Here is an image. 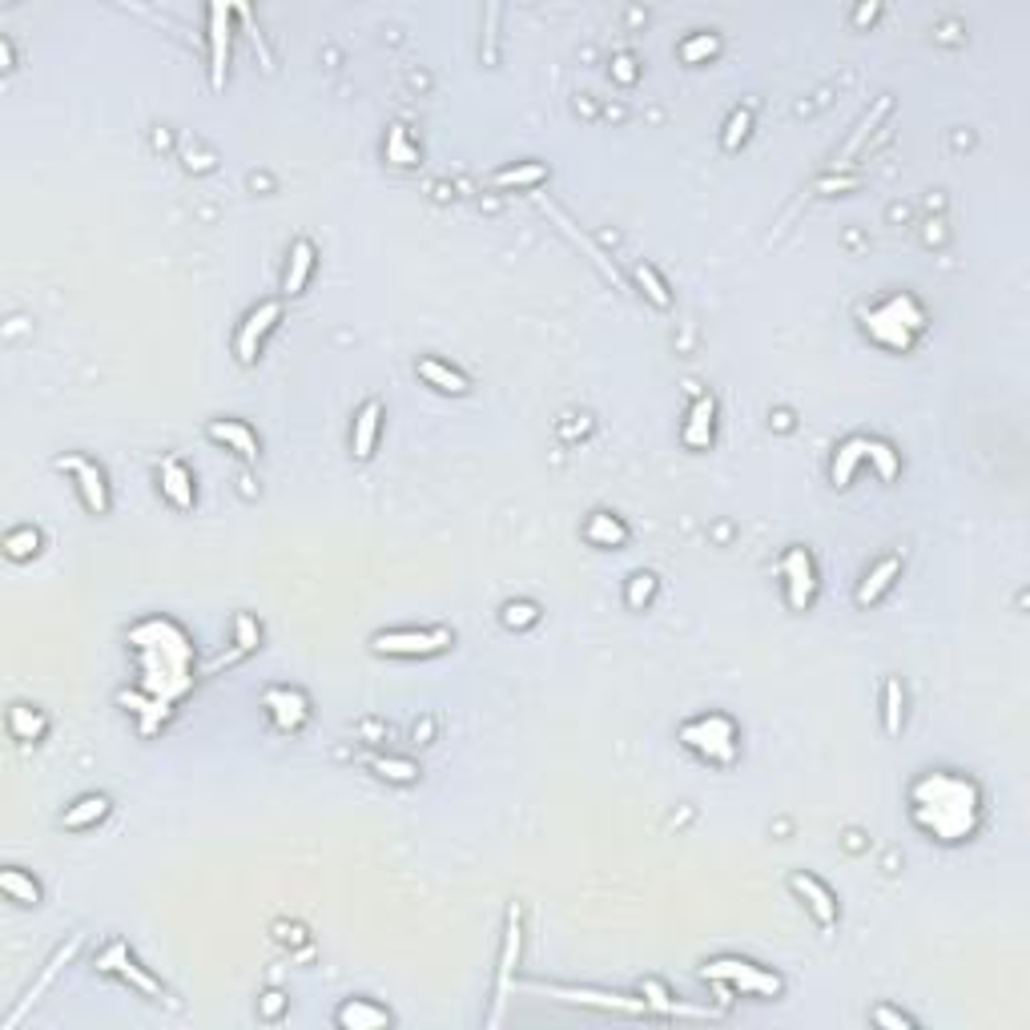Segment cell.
Here are the masks:
<instances>
[{
    "instance_id": "1",
    "label": "cell",
    "mask_w": 1030,
    "mask_h": 1030,
    "mask_svg": "<svg viewBox=\"0 0 1030 1030\" xmlns=\"http://www.w3.org/2000/svg\"><path fill=\"white\" fill-rule=\"evenodd\" d=\"M909 817L930 841H970L982 825V789L962 773L930 769L909 785Z\"/></svg>"
},
{
    "instance_id": "2",
    "label": "cell",
    "mask_w": 1030,
    "mask_h": 1030,
    "mask_svg": "<svg viewBox=\"0 0 1030 1030\" xmlns=\"http://www.w3.org/2000/svg\"><path fill=\"white\" fill-rule=\"evenodd\" d=\"M861 327L885 351H909L914 339L926 330V310L914 294H890V298L861 310Z\"/></svg>"
},
{
    "instance_id": "3",
    "label": "cell",
    "mask_w": 1030,
    "mask_h": 1030,
    "mask_svg": "<svg viewBox=\"0 0 1030 1030\" xmlns=\"http://www.w3.org/2000/svg\"><path fill=\"white\" fill-rule=\"evenodd\" d=\"M520 958H523V902H508V909H503V938H499V958H496V986H491V1010H487V1030L503 1027L511 991H516V974H520Z\"/></svg>"
},
{
    "instance_id": "4",
    "label": "cell",
    "mask_w": 1030,
    "mask_h": 1030,
    "mask_svg": "<svg viewBox=\"0 0 1030 1030\" xmlns=\"http://www.w3.org/2000/svg\"><path fill=\"white\" fill-rule=\"evenodd\" d=\"M680 745L689 752H697L701 761L709 765H733L740 757V728L733 716L725 713H704V716H692V721H684L680 725Z\"/></svg>"
},
{
    "instance_id": "5",
    "label": "cell",
    "mask_w": 1030,
    "mask_h": 1030,
    "mask_svg": "<svg viewBox=\"0 0 1030 1030\" xmlns=\"http://www.w3.org/2000/svg\"><path fill=\"white\" fill-rule=\"evenodd\" d=\"M701 978L725 986V994H752V998H781V994H785V978H781L777 970L761 966V962H749V958H737V954L704 962Z\"/></svg>"
},
{
    "instance_id": "6",
    "label": "cell",
    "mask_w": 1030,
    "mask_h": 1030,
    "mask_svg": "<svg viewBox=\"0 0 1030 1030\" xmlns=\"http://www.w3.org/2000/svg\"><path fill=\"white\" fill-rule=\"evenodd\" d=\"M451 648H455V632L448 624H435V629H383L371 636V653L403 656V660H427V656H443Z\"/></svg>"
},
{
    "instance_id": "7",
    "label": "cell",
    "mask_w": 1030,
    "mask_h": 1030,
    "mask_svg": "<svg viewBox=\"0 0 1030 1030\" xmlns=\"http://www.w3.org/2000/svg\"><path fill=\"white\" fill-rule=\"evenodd\" d=\"M535 994H547V998H559L568 1006H588V1010H604V1015H629V1018H644L648 1006L636 994H620V991H600V986H559V982H532Z\"/></svg>"
},
{
    "instance_id": "8",
    "label": "cell",
    "mask_w": 1030,
    "mask_h": 1030,
    "mask_svg": "<svg viewBox=\"0 0 1030 1030\" xmlns=\"http://www.w3.org/2000/svg\"><path fill=\"white\" fill-rule=\"evenodd\" d=\"M781 580H785V604L789 612H810L822 592V576H817V559L805 544H789L781 556Z\"/></svg>"
},
{
    "instance_id": "9",
    "label": "cell",
    "mask_w": 1030,
    "mask_h": 1030,
    "mask_svg": "<svg viewBox=\"0 0 1030 1030\" xmlns=\"http://www.w3.org/2000/svg\"><path fill=\"white\" fill-rule=\"evenodd\" d=\"M57 472L73 475L77 496H81L89 516H110L113 487H110V475H105V467H101L98 460H89L81 451H65V455H57Z\"/></svg>"
},
{
    "instance_id": "10",
    "label": "cell",
    "mask_w": 1030,
    "mask_h": 1030,
    "mask_svg": "<svg viewBox=\"0 0 1030 1030\" xmlns=\"http://www.w3.org/2000/svg\"><path fill=\"white\" fill-rule=\"evenodd\" d=\"M282 315H286V303H282V298H267V303H258L254 310H246V318L238 322V330H234V359L242 366H254L258 359H262L267 339L279 330Z\"/></svg>"
},
{
    "instance_id": "11",
    "label": "cell",
    "mask_w": 1030,
    "mask_h": 1030,
    "mask_svg": "<svg viewBox=\"0 0 1030 1030\" xmlns=\"http://www.w3.org/2000/svg\"><path fill=\"white\" fill-rule=\"evenodd\" d=\"M93 966H98V974H113V978H122L129 991L146 994V998H166V986H161L154 974H149L142 962H137V954L129 950V946L122 942V938H113L105 950H101L98 958H93Z\"/></svg>"
},
{
    "instance_id": "12",
    "label": "cell",
    "mask_w": 1030,
    "mask_h": 1030,
    "mask_svg": "<svg viewBox=\"0 0 1030 1030\" xmlns=\"http://www.w3.org/2000/svg\"><path fill=\"white\" fill-rule=\"evenodd\" d=\"M789 890L805 902V909H810V918L822 926L825 933L837 930V921H841V906H837V894L829 890V885L817 878V873L810 870H793L789 873Z\"/></svg>"
},
{
    "instance_id": "13",
    "label": "cell",
    "mask_w": 1030,
    "mask_h": 1030,
    "mask_svg": "<svg viewBox=\"0 0 1030 1030\" xmlns=\"http://www.w3.org/2000/svg\"><path fill=\"white\" fill-rule=\"evenodd\" d=\"M81 942H86V933H73L69 942H61V946H57V950H53V954H49V962L41 966L37 982H33V986H29V991H25V998H21V1006H16L13 1015H9V1018H4V1022H0V1030H13L16 1022H21V1018H25L29 1010H33V1006L41 1003V994L49 991L53 982H57V974H61V970L69 966V962H73V958H77V950H81Z\"/></svg>"
},
{
    "instance_id": "14",
    "label": "cell",
    "mask_w": 1030,
    "mask_h": 1030,
    "mask_svg": "<svg viewBox=\"0 0 1030 1030\" xmlns=\"http://www.w3.org/2000/svg\"><path fill=\"white\" fill-rule=\"evenodd\" d=\"M210 86L222 89L230 73V45H234V4H210Z\"/></svg>"
},
{
    "instance_id": "15",
    "label": "cell",
    "mask_w": 1030,
    "mask_h": 1030,
    "mask_svg": "<svg viewBox=\"0 0 1030 1030\" xmlns=\"http://www.w3.org/2000/svg\"><path fill=\"white\" fill-rule=\"evenodd\" d=\"M716 415H721V403H716L713 391H709V395H697L689 415H684V427H680V443L689 451H713Z\"/></svg>"
},
{
    "instance_id": "16",
    "label": "cell",
    "mask_w": 1030,
    "mask_h": 1030,
    "mask_svg": "<svg viewBox=\"0 0 1030 1030\" xmlns=\"http://www.w3.org/2000/svg\"><path fill=\"white\" fill-rule=\"evenodd\" d=\"M262 709L270 713V721H274V728L279 733H303L306 721H310V697L298 689H267V697H262Z\"/></svg>"
},
{
    "instance_id": "17",
    "label": "cell",
    "mask_w": 1030,
    "mask_h": 1030,
    "mask_svg": "<svg viewBox=\"0 0 1030 1030\" xmlns=\"http://www.w3.org/2000/svg\"><path fill=\"white\" fill-rule=\"evenodd\" d=\"M383 419H387L383 399H366L363 407L354 411V423H351V460L354 463L375 460L378 435H383Z\"/></svg>"
},
{
    "instance_id": "18",
    "label": "cell",
    "mask_w": 1030,
    "mask_h": 1030,
    "mask_svg": "<svg viewBox=\"0 0 1030 1030\" xmlns=\"http://www.w3.org/2000/svg\"><path fill=\"white\" fill-rule=\"evenodd\" d=\"M206 435L214 439L218 448L234 451L238 460H246V463L262 460V439H258V431L246 423V419H210Z\"/></svg>"
},
{
    "instance_id": "19",
    "label": "cell",
    "mask_w": 1030,
    "mask_h": 1030,
    "mask_svg": "<svg viewBox=\"0 0 1030 1030\" xmlns=\"http://www.w3.org/2000/svg\"><path fill=\"white\" fill-rule=\"evenodd\" d=\"M158 487L161 496H166V503L178 511H194L197 503V487H194V472L185 467L178 455H166V460L158 463Z\"/></svg>"
},
{
    "instance_id": "20",
    "label": "cell",
    "mask_w": 1030,
    "mask_h": 1030,
    "mask_svg": "<svg viewBox=\"0 0 1030 1030\" xmlns=\"http://www.w3.org/2000/svg\"><path fill=\"white\" fill-rule=\"evenodd\" d=\"M902 568H906V556H897V552L882 556L870 571H865V576H861L858 592H853V604H858V608H873L878 600H885V596H890V588L902 580Z\"/></svg>"
},
{
    "instance_id": "21",
    "label": "cell",
    "mask_w": 1030,
    "mask_h": 1030,
    "mask_svg": "<svg viewBox=\"0 0 1030 1030\" xmlns=\"http://www.w3.org/2000/svg\"><path fill=\"white\" fill-rule=\"evenodd\" d=\"M636 994L644 998L648 1015H656V1018H716V1010H704V1006L680 1003L677 994L668 991V986H665L660 978H641V982H636Z\"/></svg>"
},
{
    "instance_id": "22",
    "label": "cell",
    "mask_w": 1030,
    "mask_h": 1030,
    "mask_svg": "<svg viewBox=\"0 0 1030 1030\" xmlns=\"http://www.w3.org/2000/svg\"><path fill=\"white\" fill-rule=\"evenodd\" d=\"M415 375L423 378L427 387L439 391V395H451V399H463V395H472V378L463 375L460 366H451L448 359H439V354H419V363H415Z\"/></svg>"
},
{
    "instance_id": "23",
    "label": "cell",
    "mask_w": 1030,
    "mask_h": 1030,
    "mask_svg": "<svg viewBox=\"0 0 1030 1030\" xmlns=\"http://www.w3.org/2000/svg\"><path fill=\"white\" fill-rule=\"evenodd\" d=\"M318 250L310 238H294L291 250H286V270H282V298H298L310 286V274H315Z\"/></svg>"
},
{
    "instance_id": "24",
    "label": "cell",
    "mask_w": 1030,
    "mask_h": 1030,
    "mask_svg": "<svg viewBox=\"0 0 1030 1030\" xmlns=\"http://www.w3.org/2000/svg\"><path fill=\"white\" fill-rule=\"evenodd\" d=\"M395 1018H391L387 1006L371 1003V998H347V1003L335 1010V1027L342 1030H383L391 1027Z\"/></svg>"
},
{
    "instance_id": "25",
    "label": "cell",
    "mask_w": 1030,
    "mask_h": 1030,
    "mask_svg": "<svg viewBox=\"0 0 1030 1030\" xmlns=\"http://www.w3.org/2000/svg\"><path fill=\"white\" fill-rule=\"evenodd\" d=\"M890 110H894V98L885 93V98H878V105H873V110H865V113H861V122L853 125V134H849V142H846V146H841V154H837V158H834V170H849V166H853V158H858V154H861V146H865V137H870L873 129H878V125H882L885 117H890Z\"/></svg>"
},
{
    "instance_id": "26",
    "label": "cell",
    "mask_w": 1030,
    "mask_h": 1030,
    "mask_svg": "<svg viewBox=\"0 0 1030 1030\" xmlns=\"http://www.w3.org/2000/svg\"><path fill=\"white\" fill-rule=\"evenodd\" d=\"M580 535H584V540H588L592 547H612V552H616V547L629 544V535H632V532H629V523L620 520L616 511H604V508H600V511H592V516L584 520Z\"/></svg>"
},
{
    "instance_id": "27",
    "label": "cell",
    "mask_w": 1030,
    "mask_h": 1030,
    "mask_svg": "<svg viewBox=\"0 0 1030 1030\" xmlns=\"http://www.w3.org/2000/svg\"><path fill=\"white\" fill-rule=\"evenodd\" d=\"M113 813V797L110 793H86V797H77L69 810L61 813V829H73V834H81V829H93V825H101L105 817Z\"/></svg>"
},
{
    "instance_id": "28",
    "label": "cell",
    "mask_w": 1030,
    "mask_h": 1030,
    "mask_svg": "<svg viewBox=\"0 0 1030 1030\" xmlns=\"http://www.w3.org/2000/svg\"><path fill=\"white\" fill-rule=\"evenodd\" d=\"M383 158H387V166H395V170H415V166H423V149H419V142L411 137L407 125L395 122L387 129V142H383Z\"/></svg>"
},
{
    "instance_id": "29",
    "label": "cell",
    "mask_w": 1030,
    "mask_h": 1030,
    "mask_svg": "<svg viewBox=\"0 0 1030 1030\" xmlns=\"http://www.w3.org/2000/svg\"><path fill=\"white\" fill-rule=\"evenodd\" d=\"M9 733H13V740H21V745H41L45 733H49V716H45V709H37V704H13V709H9Z\"/></svg>"
},
{
    "instance_id": "30",
    "label": "cell",
    "mask_w": 1030,
    "mask_h": 1030,
    "mask_svg": "<svg viewBox=\"0 0 1030 1030\" xmlns=\"http://www.w3.org/2000/svg\"><path fill=\"white\" fill-rule=\"evenodd\" d=\"M0 894L9 897V902H16V906H41V902H45L41 882L29 870H21V865H4V870H0Z\"/></svg>"
},
{
    "instance_id": "31",
    "label": "cell",
    "mask_w": 1030,
    "mask_h": 1030,
    "mask_svg": "<svg viewBox=\"0 0 1030 1030\" xmlns=\"http://www.w3.org/2000/svg\"><path fill=\"white\" fill-rule=\"evenodd\" d=\"M547 182V166L544 161H516V166H503L487 178L491 190H535V185Z\"/></svg>"
},
{
    "instance_id": "32",
    "label": "cell",
    "mask_w": 1030,
    "mask_h": 1030,
    "mask_svg": "<svg viewBox=\"0 0 1030 1030\" xmlns=\"http://www.w3.org/2000/svg\"><path fill=\"white\" fill-rule=\"evenodd\" d=\"M861 463H865V435H849L846 443L834 451V463H829V479H834V487L853 484V475H858Z\"/></svg>"
},
{
    "instance_id": "33",
    "label": "cell",
    "mask_w": 1030,
    "mask_h": 1030,
    "mask_svg": "<svg viewBox=\"0 0 1030 1030\" xmlns=\"http://www.w3.org/2000/svg\"><path fill=\"white\" fill-rule=\"evenodd\" d=\"M632 282L641 286L644 303L656 306V310H672V286L665 282V274L653 267V262H636L632 267Z\"/></svg>"
},
{
    "instance_id": "34",
    "label": "cell",
    "mask_w": 1030,
    "mask_h": 1030,
    "mask_svg": "<svg viewBox=\"0 0 1030 1030\" xmlns=\"http://www.w3.org/2000/svg\"><path fill=\"white\" fill-rule=\"evenodd\" d=\"M721 33H713V29H697V33H689V37L677 45V57L684 65H704L713 61V57H721Z\"/></svg>"
},
{
    "instance_id": "35",
    "label": "cell",
    "mask_w": 1030,
    "mask_h": 1030,
    "mask_svg": "<svg viewBox=\"0 0 1030 1030\" xmlns=\"http://www.w3.org/2000/svg\"><path fill=\"white\" fill-rule=\"evenodd\" d=\"M41 544H45V535H41V528H33V523H21V528H9V532H4V556L13 559V564L37 559Z\"/></svg>"
},
{
    "instance_id": "36",
    "label": "cell",
    "mask_w": 1030,
    "mask_h": 1030,
    "mask_svg": "<svg viewBox=\"0 0 1030 1030\" xmlns=\"http://www.w3.org/2000/svg\"><path fill=\"white\" fill-rule=\"evenodd\" d=\"M882 725H885V737H902V725H906V689H902V680L897 677H885Z\"/></svg>"
},
{
    "instance_id": "37",
    "label": "cell",
    "mask_w": 1030,
    "mask_h": 1030,
    "mask_svg": "<svg viewBox=\"0 0 1030 1030\" xmlns=\"http://www.w3.org/2000/svg\"><path fill=\"white\" fill-rule=\"evenodd\" d=\"M865 460L878 467L882 484H894L897 475H902V451H897L894 443L878 439V435H865Z\"/></svg>"
},
{
    "instance_id": "38",
    "label": "cell",
    "mask_w": 1030,
    "mask_h": 1030,
    "mask_svg": "<svg viewBox=\"0 0 1030 1030\" xmlns=\"http://www.w3.org/2000/svg\"><path fill=\"white\" fill-rule=\"evenodd\" d=\"M366 769L378 781H391V785H415L419 781V765L407 761V757H366Z\"/></svg>"
},
{
    "instance_id": "39",
    "label": "cell",
    "mask_w": 1030,
    "mask_h": 1030,
    "mask_svg": "<svg viewBox=\"0 0 1030 1030\" xmlns=\"http://www.w3.org/2000/svg\"><path fill=\"white\" fill-rule=\"evenodd\" d=\"M752 134V101H745V105H737V110L728 113L725 129H721V149L725 154H737L745 142H749Z\"/></svg>"
},
{
    "instance_id": "40",
    "label": "cell",
    "mask_w": 1030,
    "mask_h": 1030,
    "mask_svg": "<svg viewBox=\"0 0 1030 1030\" xmlns=\"http://www.w3.org/2000/svg\"><path fill=\"white\" fill-rule=\"evenodd\" d=\"M540 604L535 600H508V604L499 608V624L503 629H511V632H528V629H535L540 624Z\"/></svg>"
},
{
    "instance_id": "41",
    "label": "cell",
    "mask_w": 1030,
    "mask_h": 1030,
    "mask_svg": "<svg viewBox=\"0 0 1030 1030\" xmlns=\"http://www.w3.org/2000/svg\"><path fill=\"white\" fill-rule=\"evenodd\" d=\"M552 218H556V222H559V230H564V234H568V238H571V242H576V246H580V250H584V254H588V258H592V262H596V267H600V270H604V274H608V279H612V282H620V274H616V267H612V262H608V258H604V250H600V246H596V242H592V238H588V234H584V230H576V226H571V222H568V218H564V214H559V210H552Z\"/></svg>"
},
{
    "instance_id": "42",
    "label": "cell",
    "mask_w": 1030,
    "mask_h": 1030,
    "mask_svg": "<svg viewBox=\"0 0 1030 1030\" xmlns=\"http://www.w3.org/2000/svg\"><path fill=\"white\" fill-rule=\"evenodd\" d=\"M656 588H660V580H656V571H632L629 576V588H624V604L632 608V612H644V608L656 600Z\"/></svg>"
},
{
    "instance_id": "43",
    "label": "cell",
    "mask_w": 1030,
    "mask_h": 1030,
    "mask_svg": "<svg viewBox=\"0 0 1030 1030\" xmlns=\"http://www.w3.org/2000/svg\"><path fill=\"white\" fill-rule=\"evenodd\" d=\"M870 1022L882 1030H918V1018H909L906 1010H897V1006H873L870 1010Z\"/></svg>"
},
{
    "instance_id": "44",
    "label": "cell",
    "mask_w": 1030,
    "mask_h": 1030,
    "mask_svg": "<svg viewBox=\"0 0 1030 1030\" xmlns=\"http://www.w3.org/2000/svg\"><path fill=\"white\" fill-rule=\"evenodd\" d=\"M234 632H238V656L254 653L258 644H262V629H258V620L250 616V612H238V616H234Z\"/></svg>"
},
{
    "instance_id": "45",
    "label": "cell",
    "mask_w": 1030,
    "mask_h": 1030,
    "mask_svg": "<svg viewBox=\"0 0 1030 1030\" xmlns=\"http://www.w3.org/2000/svg\"><path fill=\"white\" fill-rule=\"evenodd\" d=\"M608 73H612V81H620V86H636V81H641V65H636L632 53H616Z\"/></svg>"
},
{
    "instance_id": "46",
    "label": "cell",
    "mask_w": 1030,
    "mask_h": 1030,
    "mask_svg": "<svg viewBox=\"0 0 1030 1030\" xmlns=\"http://www.w3.org/2000/svg\"><path fill=\"white\" fill-rule=\"evenodd\" d=\"M282 1010H286V994H279V991L262 994V1018H279Z\"/></svg>"
},
{
    "instance_id": "47",
    "label": "cell",
    "mask_w": 1030,
    "mask_h": 1030,
    "mask_svg": "<svg viewBox=\"0 0 1030 1030\" xmlns=\"http://www.w3.org/2000/svg\"><path fill=\"white\" fill-rule=\"evenodd\" d=\"M0 65H4V69H13V41L9 37H0Z\"/></svg>"
},
{
    "instance_id": "48",
    "label": "cell",
    "mask_w": 1030,
    "mask_h": 1030,
    "mask_svg": "<svg viewBox=\"0 0 1030 1030\" xmlns=\"http://www.w3.org/2000/svg\"><path fill=\"white\" fill-rule=\"evenodd\" d=\"M878 13H882L878 4H861V9H858V16H853V21H858V25H865V21H873V16H878Z\"/></svg>"
}]
</instances>
